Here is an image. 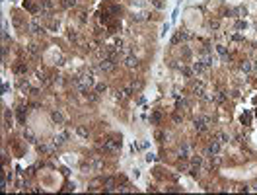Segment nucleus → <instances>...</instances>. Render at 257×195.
I'll use <instances>...</instances> for the list:
<instances>
[{"mask_svg": "<svg viewBox=\"0 0 257 195\" xmlns=\"http://www.w3.org/2000/svg\"><path fill=\"white\" fill-rule=\"evenodd\" d=\"M195 127H197V129L199 131H203L206 127V119H201V121H195Z\"/></svg>", "mask_w": 257, "mask_h": 195, "instance_id": "f257e3e1", "label": "nucleus"}]
</instances>
